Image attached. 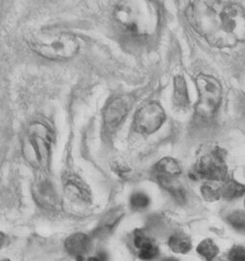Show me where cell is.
Here are the masks:
<instances>
[{"mask_svg":"<svg viewBox=\"0 0 245 261\" xmlns=\"http://www.w3.org/2000/svg\"><path fill=\"white\" fill-rule=\"evenodd\" d=\"M197 253L207 261H212L219 253V249L212 239H205L197 247Z\"/></svg>","mask_w":245,"mask_h":261,"instance_id":"cell-18","label":"cell"},{"mask_svg":"<svg viewBox=\"0 0 245 261\" xmlns=\"http://www.w3.org/2000/svg\"><path fill=\"white\" fill-rule=\"evenodd\" d=\"M52 139L53 134L46 125L34 122L29 126L23 141L22 152L26 161L33 167L43 169L48 165Z\"/></svg>","mask_w":245,"mask_h":261,"instance_id":"cell-4","label":"cell"},{"mask_svg":"<svg viewBox=\"0 0 245 261\" xmlns=\"http://www.w3.org/2000/svg\"><path fill=\"white\" fill-rule=\"evenodd\" d=\"M168 245L174 253H187L191 250L189 238L181 232L173 234L168 240Z\"/></svg>","mask_w":245,"mask_h":261,"instance_id":"cell-17","label":"cell"},{"mask_svg":"<svg viewBox=\"0 0 245 261\" xmlns=\"http://www.w3.org/2000/svg\"><path fill=\"white\" fill-rule=\"evenodd\" d=\"M227 221L233 228L245 232V212L237 211L232 212L227 217Z\"/></svg>","mask_w":245,"mask_h":261,"instance_id":"cell-19","label":"cell"},{"mask_svg":"<svg viewBox=\"0 0 245 261\" xmlns=\"http://www.w3.org/2000/svg\"><path fill=\"white\" fill-rule=\"evenodd\" d=\"M230 261H245V247L237 246L232 248L229 253Z\"/></svg>","mask_w":245,"mask_h":261,"instance_id":"cell-24","label":"cell"},{"mask_svg":"<svg viewBox=\"0 0 245 261\" xmlns=\"http://www.w3.org/2000/svg\"><path fill=\"white\" fill-rule=\"evenodd\" d=\"M152 243L153 242L150 239V237H148L143 230L137 229L134 232V244L139 250L146 247L148 245L152 244Z\"/></svg>","mask_w":245,"mask_h":261,"instance_id":"cell-22","label":"cell"},{"mask_svg":"<svg viewBox=\"0 0 245 261\" xmlns=\"http://www.w3.org/2000/svg\"><path fill=\"white\" fill-rule=\"evenodd\" d=\"M201 193L207 202H215L220 198V189L210 184H205L201 188Z\"/></svg>","mask_w":245,"mask_h":261,"instance_id":"cell-20","label":"cell"},{"mask_svg":"<svg viewBox=\"0 0 245 261\" xmlns=\"http://www.w3.org/2000/svg\"><path fill=\"white\" fill-rule=\"evenodd\" d=\"M225 31L237 41H245V12L238 5L228 3L223 10Z\"/></svg>","mask_w":245,"mask_h":261,"instance_id":"cell-8","label":"cell"},{"mask_svg":"<svg viewBox=\"0 0 245 261\" xmlns=\"http://www.w3.org/2000/svg\"><path fill=\"white\" fill-rule=\"evenodd\" d=\"M4 241H5V236L0 231V249L2 248V246L4 244Z\"/></svg>","mask_w":245,"mask_h":261,"instance_id":"cell-27","label":"cell"},{"mask_svg":"<svg viewBox=\"0 0 245 261\" xmlns=\"http://www.w3.org/2000/svg\"><path fill=\"white\" fill-rule=\"evenodd\" d=\"M36 202L43 208L54 210L58 205V196L55 188L48 180H41L33 188Z\"/></svg>","mask_w":245,"mask_h":261,"instance_id":"cell-10","label":"cell"},{"mask_svg":"<svg viewBox=\"0 0 245 261\" xmlns=\"http://www.w3.org/2000/svg\"><path fill=\"white\" fill-rule=\"evenodd\" d=\"M225 184L220 188V195L226 199H236L245 194V186L233 179H225Z\"/></svg>","mask_w":245,"mask_h":261,"instance_id":"cell-16","label":"cell"},{"mask_svg":"<svg viewBox=\"0 0 245 261\" xmlns=\"http://www.w3.org/2000/svg\"><path fill=\"white\" fill-rule=\"evenodd\" d=\"M4 261H10V260H4Z\"/></svg>","mask_w":245,"mask_h":261,"instance_id":"cell-29","label":"cell"},{"mask_svg":"<svg viewBox=\"0 0 245 261\" xmlns=\"http://www.w3.org/2000/svg\"><path fill=\"white\" fill-rule=\"evenodd\" d=\"M155 170L158 175L175 177L181 174L182 169L179 163L172 158H164L156 164Z\"/></svg>","mask_w":245,"mask_h":261,"instance_id":"cell-15","label":"cell"},{"mask_svg":"<svg viewBox=\"0 0 245 261\" xmlns=\"http://www.w3.org/2000/svg\"><path fill=\"white\" fill-rule=\"evenodd\" d=\"M194 178H203L211 180H225L228 168L223 161V156L216 150L210 155H205L196 163Z\"/></svg>","mask_w":245,"mask_h":261,"instance_id":"cell-7","label":"cell"},{"mask_svg":"<svg viewBox=\"0 0 245 261\" xmlns=\"http://www.w3.org/2000/svg\"><path fill=\"white\" fill-rule=\"evenodd\" d=\"M159 254V249L155 245L150 244L139 250V256L142 260H152Z\"/></svg>","mask_w":245,"mask_h":261,"instance_id":"cell-23","label":"cell"},{"mask_svg":"<svg viewBox=\"0 0 245 261\" xmlns=\"http://www.w3.org/2000/svg\"><path fill=\"white\" fill-rule=\"evenodd\" d=\"M163 261H179L177 258H175V257H166V258H164Z\"/></svg>","mask_w":245,"mask_h":261,"instance_id":"cell-28","label":"cell"},{"mask_svg":"<svg viewBox=\"0 0 245 261\" xmlns=\"http://www.w3.org/2000/svg\"><path fill=\"white\" fill-rule=\"evenodd\" d=\"M65 246L67 253L77 257L88 251L90 239L84 233H74L65 240Z\"/></svg>","mask_w":245,"mask_h":261,"instance_id":"cell-12","label":"cell"},{"mask_svg":"<svg viewBox=\"0 0 245 261\" xmlns=\"http://www.w3.org/2000/svg\"><path fill=\"white\" fill-rule=\"evenodd\" d=\"M97 257L100 261H107V258H108L107 253L105 252H100L98 253Z\"/></svg>","mask_w":245,"mask_h":261,"instance_id":"cell-26","label":"cell"},{"mask_svg":"<svg viewBox=\"0 0 245 261\" xmlns=\"http://www.w3.org/2000/svg\"><path fill=\"white\" fill-rule=\"evenodd\" d=\"M158 181L165 190L172 194L178 203H184L186 201V193L184 188L176 179L169 176L158 175Z\"/></svg>","mask_w":245,"mask_h":261,"instance_id":"cell-14","label":"cell"},{"mask_svg":"<svg viewBox=\"0 0 245 261\" xmlns=\"http://www.w3.org/2000/svg\"><path fill=\"white\" fill-rule=\"evenodd\" d=\"M129 97H118L112 100L104 111V121L109 127H115L122 121L130 110Z\"/></svg>","mask_w":245,"mask_h":261,"instance_id":"cell-9","label":"cell"},{"mask_svg":"<svg viewBox=\"0 0 245 261\" xmlns=\"http://www.w3.org/2000/svg\"><path fill=\"white\" fill-rule=\"evenodd\" d=\"M76 261H100L98 259L97 256L95 257H85L84 255H80L76 257Z\"/></svg>","mask_w":245,"mask_h":261,"instance_id":"cell-25","label":"cell"},{"mask_svg":"<svg viewBox=\"0 0 245 261\" xmlns=\"http://www.w3.org/2000/svg\"><path fill=\"white\" fill-rule=\"evenodd\" d=\"M165 120V114L162 106L151 102L141 107L134 117V129L139 134H152L161 128Z\"/></svg>","mask_w":245,"mask_h":261,"instance_id":"cell-6","label":"cell"},{"mask_svg":"<svg viewBox=\"0 0 245 261\" xmlns=\"http://www.w3.org/2000/svg\"><path fill=\"white\" fill-rule=\"evenodd\" d=\"M115 19L138 36H151L159 26V10L152 0H121L114 10Z\"/></svg>","mask_w":245,"mask_h":261,"instance_id":"cell-2","label":"cell"},{"mask_svg":"<svg viewBox=\"0 0 245 261\" xmlns=\"http://www.w3.org/2000/svg\"><path fill=\"white\" fill-rule=\"evenodd\" d=\"M131 205L134 210H144L149 205L150 200L148 196L142 192H136L131 197Z\"/></svg>","mask_w":245,"mask_h":261,"instance_id":"cell-21","label":"cell"},{"mask_svg":"<svg viewBox=\"0 0 245 261\" xmlns=\"http://www.w3.org/2000/svg\"><path fill=\"white\" fill-rule=\"evenodd\" d=\"M26 41L36 54L49 60L71 59L79 50V41L69 33L38 31L30 34Z\"/></svg>","mask_w":245,"mask_h":261,"instance_id":"cell-3","label":"cell"},{"mask_svg":"<svg viewBox=\"0 0 245 261\" xmlns=\"http://www.w3.org/2000/svg\"><path fill=\"white\" fill-rule=\"evenodd\" d=\"M199 100L195 106L197 117L203 121L211 120L219 106L221 86L215 78L200 74L196 78Z\"/></svg>","mask_w":245,"mask_h":261,"instance_id":"cell-5","label":"cell"},{"mask_svg":"<svg viewBox=\"0 0 245 261\" xmlns=\"http://www.w3.org/2000/svg\"><path fill=\"white\" fill-rule=\"evenodd\" d=\"M227 0H195L186 12L188 23L211 45L228 48L236 45L235 41L225 31L223 10Z\"/></svg>","mask_w":245,"mask_h":261,"instance_id":"cell-1","label":"cell"},{"mask_svg":"<svg viewBox=\"0 0 245 261\" xmlns=\"http://www.w3.org/2000/svg\"><path fill=\"white\" fill-rule=\"evenodd\" d=\"M65 192L66 196L74 202L88 203L90 201L89 189L77 176L69 175L65 178Z\"/></svg>","mask_w":245,"mask_h":261,"instance_id":"cell-11","label":"cell"},{"mask_svg":"<svg viewBox=\"0 0 245 261\" xmlns=\"http://www.w3.org/2000/svg\"><path fill=\"white\" fill-rule=\"evenodd\" d=\"M173 100L174 104L180 109H186L189 106V95L187 83L183 76H176L174 78Z\"/></svg>","mask_w":245,"mask_h":261,"instance_id":"cell-13","label":"cell"}]
</instances>
